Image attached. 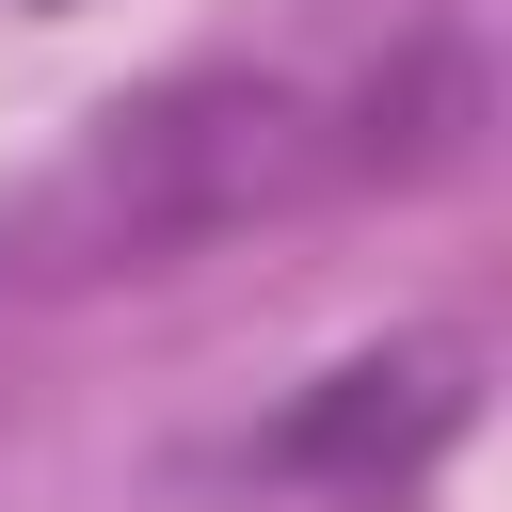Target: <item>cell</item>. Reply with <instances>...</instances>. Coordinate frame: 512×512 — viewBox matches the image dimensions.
<instances>
[{
  "instance_id": "2",
  "label": "cell",
  "mask_w": 512,
  "mask_h": 512,
  "mask_svg": "<svg viewBox=\"0 0 512 512\" xmlns=\"http://www.w3.org/2000/svg\"><path fill=\"white\" fill-rule=\"evenodd\" d=\"M464 432V352H352L320 400L272 416V480H400Z\"/></svg>"
},
{
  "instance_id": "3",
  "label": "cell",
  "mask_w": 512,
  "mask_h": 512,
  "mask_svg": "<svg viewBox=\"0 0 512 512\" xmlns=\"http://www.w3.org/2000/svg\"><path fill=\"white\" fill-rule=\"evenodd\" d=\"M464 128H480V64L448 48V32H416L400 48V96H368V176H432V160H464Z\"/></svg>"
},
{
  "instance_id": "1",
  "label": "cell",
  "mask_w": 512,
  "mask_h": 512,
  "mask_svg": "<svg viewBox=\"0 0 512 512\" xmlns=\"http://www.w3.org/2000/svg\"><path fill=\"white\" fill-rule=\"evenodd\" d=\"M272 176H288V96L272 80H176V96L112 112V144H96V192H112L128 240H208Z\"/></svg>"
}]
</instances>
